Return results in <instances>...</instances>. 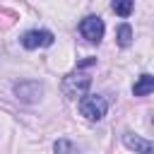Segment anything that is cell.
<instances>
[{
  "label": "cell",
  "instance_id": "8992f818",
  "mask_svg": "<svg viewBox=\"0 0 154 154\" xmlns=\"http://www.w3.org/2000/svg\"><path fill=\"white\" fill-rule=\"evenodd\" d=\"M123 144H125L128 149L137 152V154H154V144H152L149 140H144V137L132 135V132H125V135H123Z\"/></svg>",
  "mask_w": 154,
  "mask_h": 154
},
{
  "label": "cell",
  "instance_id": "5b68a950",
  "mask_svg": "<svg viewBox=\"0 0 154 154\" xmlns=\"http://www.w3.org/2000/svg\"><path fill=\"white\" fill-rule=\"evenodd\" d=\"M53 41H55V36H53L51 31H46V29H34V31H26V34L22 36V46L29 48V51L53 46Z\"/></svg>",
  "mask_w": 154,
  "mask_h": 154
},
{
  "label": "cell",
  "instance_id": "6da1fadb",
  "mask_svg": "<svg viewBox=\"0 0 154 154\" xmlns=\"http://www.w3.org/2000/svg\"><path fill=\"white\" fill-rule=\"evenodd\" d=\"M91 87V77L87 75V72H70L65 79H63V84H60V89H63V94L67 96V99H77V96H84L87 94V89Z\"/></svg>",
  "mask_w": 154,
  "mask_h": 154
},
{
  "label": "cell",
  "instance_id": "ba28073f",
  "mask_svg": "<svg viewBox=\"0 0 154 154\" xmlns=\"http://www.w3.org/2000/svg\"><path fill=\"white\" fill-rule=\"evenodd\" d=\"M116 38H118V46L128 48V46L132 43V26H130V24H120V26L116 29Z\"/></svg>",
  "mask_w": 154,
  "mask_h": 154
},
{
  "label": "cell",
  "instance_id": "9c48e42d",
  "mask_svg": "<svg viewBox=\"0 0 154 154\" xmlns=\"http://www.w3.org/2000/svg\"><path fill=\"white\" fill-rule=\"evenodd\" d=\"M132 7H135L132 0H113V2H111V10H113L118 17H130Z\"/></svg>",
  "mask_w": 154,
  "mask_h": 154
},
{
  "label": "cell",
  "instance_id": "3957f363",
  "mask_svg": "<svg viewBox=\"0 0 154 154\" xmlns=\"http://www.w3.org/2000/svg\"><path fill=\"white\" fill-rule=\"evenodd\" d=\"M41 94H43V84L38 79H22L14 84V96L22 103H34L41 99Z\"/></svg>",
  "mask_w": 154,
  "mask_h": 154
},
{
  "label": "cell",
  "instance_id": "30bf717a",
  "mask_svg": "<svg viewBox=\"0 0 154 154\" xmlns=\"http://www.w3.org/2000/svg\"><path fill=\"white\" fill-rule=\"evenodd\" d=\"M53 149H55V154H79V149H77L70 140H58Z\"/></svg>",
  "mask_w": 154,
  "mask_h": 154
},
{
  "label": "cell",
  "instance_id": "8fae6325",
  "mask_svg": "<svg viewBox=\"0 0 154 154\" xmlns=\"http://www.w3.org/2000/svg\"><path fill=\"white\" fill-rule=\"evenodd\" d=\"M94 63H96V58H84V60H79V63H77V70L89 67V65H94Z\"/></svg>",
  "mask_w": 154,
  "mask_h": 154
},
{
  "label": "cell",
  "instance_id": "7a4b0ae2",
  "mask_svg": "<svg viewBox=\"0 0 154 154\" xmlns=\"http://www.w3.org/2000/svg\"><path fill=\"white\" fill-rule=\"evenodd\" d=\"M108 111V101L99 94H89V96H82L79 99V113L87 118V120H101Z\"/></svg>",
  "mask_w": 154,
  "mask_h": 154
},
{
  "label": "cell",
  "instance_id": "52a82bcc",
  "mask_svg": "<svg viewBox=\"0 0 154 154\" xmlns=\"http://www.w3.org/2000/svg\"><path fill=\"white\" fill-rule=\"evenodd\" d=\"M152 91H154V77H152L149 72L140 75V79L132 84V94H135V96H147V94H152Z\"/></svg>",
  "mask_w": 154,
  "mask_h": 154
},
{
  "label": "cell",
  "instance_id": "277c9868",
  "mask_svg": "<svg viewBox=\"0 0 154 154\" xmlns=\"http://www.w3.org/2000/svg\"><path fill=\"white\" fill-rule=\"evenodd\" d=\"M103 19L101 17H96V14H89V17H84L82 22H79V34L87 38V41H91V43H99L101 38H103Z\"/></svg>",
  "mask_w": 154,
  "mask_h": 154
}]
</instances>
